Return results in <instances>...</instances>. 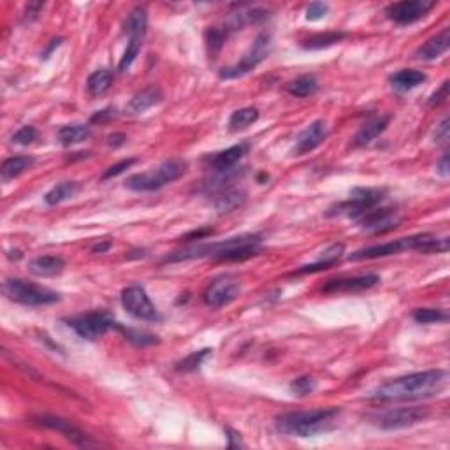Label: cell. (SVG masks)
Here are the masks:
<instances>
[{
  "mask_svg": "<svg viewBox=\"0 0 450 450\" xmlns=\"http://www.w3.org/2000/svg\"><path fill=\"white\" fill-rule=\"evenodd\" d=\"M116 116V110L115 108H106V110H100L97 111L95 115L92 116V120L90 122L92 123H108L110 120H112Z\"/></svg>",
  "mask_w": 450,
  "mask_h": 450,
  "instance_id": "bcb514c9",
  "label": "cell"
},
{
  "mask_svg": "<svg viewBox=\"0 0 450 450\" xmlns=\"http://www.w3.org/2000/svg\"><path fill=\"white\" fill-rule=\"evenodd\" d=\"M122 306L129 315H132L137 320L145 322H160L162 315L153 305L150 295L146 294L145 288L141 285H130V287L123 288L122 295H120Z\"/></svg>",
  "mask_w": 450,
  "mask_h": 450,
  "instance_id": "8fae6325",
  "label": "cell"
},
{
  "mask_svg": "<svg viewBox=\"0 0 450 450\" xmlns=\"http://www.w3.org/2000/svg\"><path fill=\"white\" fill-rule=\"evenodd\" d=\"M78 192H80V183L78 182H62V183H58V185H55L53 189H51L50 192L44 196V201H46V204H50V206L62 204V202L73 199Z\"/></svg>",
  "mask_w": 450,
  "mask_h": 450,
  "instance_id": "1f68e13d",
  "label": "cell"
},
{
  "mask_svg": "<svg viewBox=\"0 0 450 450\" xmlns=\"http://www.w3.org/2000/svg\"><path fill=\"white\" fill-rule=\"evenodd\" d=\"M246 201V190L241 189V187H231V189L224 190L219 196L213 197V204H215L216 211L220 215H225V213H231L234 209H238L239 206H243V202Z\"/></svg>",
  "mask_w": 450,
  "mask_h": 450,
  "instance_id": "cb8c5ba5",
  "label": "cell"
},
{
  "mask_svg": "<svg viewBox=\"0 0 450 450\" xmlns=\"http://www.w3.org/2000/svg\"><path fill=\"white\" fill-rule=\"evenodd\" d=\"M111 246H112V241L111 239H108V241H103V243H97V245H93L92 252L93 253H104V252H108Z\"/></svg>",
  "mask_w": 450,
  "mask_h": 450,
  "instance_id": "816d5d0a",
  "label": "cell"
},
{
  "mask_svg": "<svg viewBox=\"0 0 450 450\" xmlns=\"http://www.w3.org/2000/svg\"><path fill=\"white\" fill-rule=\"evenodd\" d=\"M146 28H148V11L142 6L134 7L123 21V33L129 37H145Z\"/></svg>",
  "mask_w": 450,
  "mask_h": 450,
  "instance_id": "4316f807",
  "label": "cell"
},
{
  "mask_svg": "<svg viewBox=\"0 0 450 450\" xmlns=\"http://www.w3.org/2000/svg\"><path fill=\"white\" fill-rule=\"evenodd\" d=\"M112 73L110 69H97L95 73L90 74L88 81H86V90L90 95L99 97L106 93L112 85Z\"/></svg>",
  "mask_w": 450,
  "mask_h": 450,
  "instance_id": "d6a6232c",
  "label": "cell"
},
{
  "mask_svg": "<svg viewBox=\"0 0 450 450\" xmlns=\"http://www.w3.org/2000/svg\"><path fill=\"white\" fill-rule=\"evenodd\" d=\"M37 137H39V132H37L36 127L23 125L21 129H18L16 132L11 136V142H14V145L28 146V145H32L33 141H37Z\"/></svg>",
  "mask_w": 450,
  "mask_h": 450,
  "instance_id": "60d3db41",
  "label": "cell"
},
{
  "mask_svg": "<svg viewBox=\"0 0 450 450\" xmlns=\"http://www.w3.org/2000/svg\"><path fill=\"white\" fill-rule=\"evenodd\" d=\"M44 9V2H30L25 7L23 13V21L25 23H32L33 20H37V16L41 14V11Z\"/></svg>",
  "mask_w": 450,
  "mask_h": 450,
  "instance_id": "f6af8a7d",
  "label": "cell"
},
{
  "mask_svg": "<svg viewBox=\"0 0 450 450\" xmlns=\"http://www.w3.org/2000/svg\"><path fill=\"white\" fill-rule=\"evenodd\" d=\"M225 434H227V438H229V449L245 447V444H243V440H241V434H239L238 431L227 427V429H225Z\"/></svg>",
  "mask_w": 450,
  "mask_h": 450,
  "instance_id": "7dc6e473",
  "label": "cell"
},
{
  "mask_svg": "<svg viewBox=\"0 0 450 450\" xmlns=\"http://www.w3.org/2000/svg\"><path fill=\"white\" fill-rule=\"evenodd\" d=\"M262 252V236L241 234L219 243H201L167 255L164 262H183L209 257L215 261H246Z\"/></svg>",
  "mask_w": 450,
  "mask_h": 450,
  "instance_id": "7a4b0ae2",
  "label": "cell"
},
{
  "mask_svg": "<svg viewBox=\"0 0 450 450\" xmlns=\"http://www.w3.org/2000/svg\"><path fill=\"white\" fill-rule=\"evenodd\" d=\"M211 348H202V350L192 352L190 355H187L185 359H182L179 362H176V370L183 371V373H190V371H196L202 366V362L211 355Z\"/></svg>",
  "mask_w": 450,
  "mask_h": 450,
  "instance_id": "d590c367",
  "label": "cell"
},
{
  "mask_svg": "<svg viewBox=\"0 0 450 450\" xmlns=\"http://www.w3.org/2000/svg\"><path fill=\"white\" fill-rule=\"evenodd\" d=\"M329 13V6L324 2H311L308 7H306V20L310 21H318L322 18L328 16Z\"/></svg>",
  "mask_w": 450,
  "mask_h": 450,
  "instance_id": "b9f144b4",
  "label": "cell"
},
{
  "mask_svg": "<svg viewBox=\"0 0 450 450\" xmlns=\"http://www.w3.org/2000/svg\"><path fill=\"white\" fill-rule=\"evenodd\" d=\"M142 41H145V37H129V43H127L125 51H123V56L120 58V63H118L120 73L129 70L130 66L136 62L137 55H140V51L142 48Z\"/></svg>",
  "mask_w": 450,
  "mask_h": 450,
  "instance_id": "e575fe53",
  "label": "cell"
},
{
  "mask_svg": "<svg viewBox=\"0 0 450 450\" xmlns=\"http://www.w3.org/2000/svg\"><path fill=\"white\" fill-rule=\"evenodd\" d=\"M449 118H444V122L436 127V132H434V141L436 142H445L449 141Z\"/></svg>",
  "mask_w": 450,
  "mask_h": 450,
  "instance_id": "c3c4849f",
  "label": "cell"
},
{
  "mask_svg": "<svg viewBox=\"0 0 450 450\" xmlns=\"http://www.w3.org/2000/svg\"><path fill=\"white\" fill-rule=\"evenodd\" d=\"M434 6H436L434 0H403V2L389 4L385 14L394 23L412 25L422 20Z\"/></svg>",
  "mask_w": 450,
  "mask_h": 450,
  "instance_id": "5bb4252c",
  "label": "cell"
},
{
  "mask_svg": "<svg viewBox=\"0 0 450 450\" xmlns=\"http://www.w3.org/2000/svg\"><path fill=\"white\" fill-rule=\"evenodd\" d=\"M385 199V189H354L350 199L343 202H338L328 211V216H348L357 222L367 211L378 208Z\"/></svg>",
  "mask_w": 450,
  "mask_h": 450,
  "instance_id": "52a82bcc",
  "label": "cell"
},
{
  "mask_svg": "<svg viewBox=\"0 0 450 450\" xmlns=\"http://www.w3.org/2000/svg\"><path fill=\"white\" fill-rule=\"evenodd\" d=\"M343 253H345L343 243L331 245L328 250L322 252L320 257H318L313 264H306V266H303L301 269H298V275H306V273H317V271H324V269H329L331 266H335L336 262L340 261Z\"/></svg>",
  "mask_w": 450,
  "mask_h": 450,
  "instance_id": "d4e9b609",
  "label": "cell"
},
{
  "mask_svg": "<svg viewBox=\"0 0 450 450\" xmlns=\"http://www.w3.org/2000/svg\"><path fill=\"white\" fill-rule=\"evenodd\" d=\"M340 417L338 408H317L310 412H287L276 415L275 426L281 434H291L299 438H313L317 434L329 433L336 427Z\"/></svg>",
  "mask_w": 450,
  "mask_h": 450,
  "instance_id": "3957f363",
  "label": "cell"
},
{
  "mask_svg": "<svg viewBox=\"0 0 450 450\" xmlns=\"http://www.w3.org/2000/svg\"><path fill=\"white\" fill-rule=\"evenodd\" d=\"M258 120V110L257 108H243V110L234 111L229 118V129L232 132H238V130L248 129L252 123Z\"/></svg>",
  "mask_w": 450,
  "mask_h": 450,
  "instance_id": "836d02e7",
  "label": "cell"
},
{
  "mask_svg": "<svg viewBox=\"0 0 450 450\" xmlns=\"http://www.w3.org/2000/svg\"><path fill=\"white\" fill-rule=\"evenodd\" d=\"M116 329H118L120 333H123V336H125L130 343L136 345V347H148V345L159 343L157 336L152 335V333L140 331V329L123 328V325H120V324H116Z\"/></svg>",
  "mask_w": 450,
  "mask_h": 450,
  "instance_id": "8d00e7d4",
  "label": "cell"
},
{
  "mask_svg": "<svg viewBox=\"0 0 450 450\" xmlns=\"http://www.w3.org/2000/svg\"><path fill=\"white\" fill-rule=\"evenodd\" d=\"M429 417V410L424 407H408V408H389V410L371 414L370 422L384 431L407 429V427L417 426Z\"/></svg>",
  "mask_w": 450,
  "mask_h": 450,
  "instance_id": "9c48e42d",
  "label": "cell"
},
{
  "mask_svg": "<svg viewBox=\"0 0 450 450\" xmlns=\"http://www.w3.org/2000/svg\"><path fill=\"white\" fill-rule=\"evenodd\" d=\"M7 257H9L11 261H20V258L23 257V253H21L20 250H11V252L7 253Z\"/></svg>",
  "mask_w": 450,
  "mask_h": 450,
  "instance_id": "f5cc1de1",
  "label": "cell"
},
{
  "mask_svg": "<svg viewBox=\"0 0 450 450\" xmlns=\"http://www.w3.org/2000/svg\"><path fill=\"white\" fill-rule=\"evenodd\" d=\"M359 227L371 232L394 231L401 224V216L392 208H375L357 220Z\"/></svg>",
  "mask_w": 450,
  "mask_h": 450,
  "instance_id": "2e32d148",
  "label": "cell"
},
{
  "mask_svg": "<svg viewBox=\"0 0 450 450\" xmlns=\"http://www.w3.org/2000/svg\"><path fill=\"white\" fill-rule=\"evenodd\" d=\"M320 85H318V80L313 76V74H303V76L295 78L294 81L287 85V92L291 95L299 97V99H306V97L315 95L318 92Z\"/></svg>",
  "mask_w": 450,
  "mask_h": 450,
  "instance_id": "f546056e",
  "label": "cell"
},
{
  "mask_svg": "<svg viewBox=\"0 0 450 450\" xmlns=\"http://www.w3.org/2000/svg\"><path fill=\"white\" fill-rule=\"evenodd\" d=\"M329 136L328 123L324 120H315L313 123H310L305 130L298 136L294 146L295 155H306V153L313 152L318 146L322 145Z\"/></svg>",
  "mask_w": 450,
  "mask_h": 450,
  "instance_id": "e0dca14e",
  "label": "cell"
},
{
  "mask_svg": "<svg viewBox=\"0 0 450 450\" xmlns=\"http://www.w3.org/2000/svg\"><path fill=\"white\" fill-rule=\"evenodd\" d=\"M66 269V261L60 255H41L28 262V271L41 278L56 276Z\"/></svg>",
  "mask_w": 450,
  "mask_h": 450,
  "instance_id": "44dd1931",
  "label": "cell"
},
{
  "mask_svg": "<svg viewBox=\"0 0 450 450\" xmlns=\"http://www.w3.org/2000/svg\"><path fill=\"white\" fill-rule=\"evenodd\" d=\"M273 43L271 36L268 32H262L255 37L253 44L250 46V50L243 55V58L238 63L231 67H225L220 70V80H238V78L246 76L252 70L257 69L269 55H271Z\"/></svg>",
  "mask_w": 450,
  "mask_h": 450,
  "instance_id": "ba28073f",
  "label": "cell"
},
{
  "mask_svg": "<svg viewBox=\"0 0 450 450\" xmlns=\"http://www.w3.org/2000/svg\"><path fill=\"white\" fill-rule=\"evenodd\" d=\"M136 162H137L136 159H127V160H122V162L115 164V166H111L106 172H104L103 179H104V182H106V179L116 178V176H120V174H122V172H125L127 169L132 167Z\"/></svg>",
  "mask_w": 450,
  "mask_h": 450,
  "instance_id": "7bdbcfd3",
  "label": "cell"
},
{
  "mask_svg": "<svg viewBox=\"0 0 450 450\" xmlns=\"http://www.w3.org/2000/svg\"><path fill=\"white\" fill-rule=\"evenodd\" d=\"M404 250H415V252L422 253H445L449 250V239L436 238L433 234H414L407 236V238H399L396 241L366 246V248H361L357 252L348 255V258L350 261H371V258L401 253Z\"/></svg>",
  "mask_w": 450,
  "mask_h": 450,
  "instance_id": "277c9868",
  "label": "cell"
},
{
  "mask_svg": "<svg viewBox=\"0 0 450 450\" xmlns=\"http://www.w3.org/2000/svg\"><path fill=\"white\" fill-rule=\"evenodd\" d=\"M227 36H229V33L225 32L224 27H213V28H209L208 32H206V43H208L209 55L215 56L220 50H222L225 39H227Z\"/></svg>",
  "mask_w": 450,
  "mask_h": 450,
  "instance_id": "f35d334b",
  "label": "cell"
},
{
  "mask_svg": "<svg viewBox=\"0 0 450 450\" xmlns=\"http://www.w3.org/2000/svg\"><path fill=\"white\" fill-rule=\"evenodd\" d=\"M389 122H391V116L385 115V116H373L370 118L365 125L359 129V132L355 134L354 137V145L355 146H367L371 141L377 140L385 129H387Z\"/></svg>",
  "mask_w": 450,
  "mask_h": 450,
  "instance_id": "603a6c76",
  "label": "cell"
},
{
  "mask_svg": "<svg viewBox=\"0 0 450 450\" xmlns=\"http://www.w3.org/2000/svg\"><path fill=\"white\" fill-rule=\"evenodd\" d=\"M162 99H164V93H162V90H160V86L150 85L148 88L137 92L136 95L129 100L125 111L129 112V115H141V112L152 110L153 106L162 103Z\"/></svg>",
  "mask_w": 450,
  "mask_h": 450,
  "instance_id": "ffe728a7",
  "label": "cell"
},
{
  "mask_svg": "<svg viewBox=\"0 0 450 450\" xmlns=\"http://www.w3.org/2000/svg\"><path fill=\"white\" fill-rule=\"evenodd\" d=\"M450 46V28H444L438 36L431 37L427 43H424L417 51H415V58L417 60H436L441 55L447 53Z\"/></svg>",
  "mask_w": 450,
  "mask_h": 450,
  "instance_id": "7402d4cb",
  "label": "cell"
},
{
  "mask_svg": "<svg viewBox=\"0 0 450 450\" xmlns=\"http://www.w3.org/2000/svg\"><path fill=\"white\" fill-rule=\"evenodd\" d=\"M449 373L445 370H427L392 378L370 396L375 401H419L433 397L445 389Z\"/></svg>",
  "mask_w": 450,
  "mask_h": 450,
  "instance_id": "6da1fadb",
  "label": "cell"
},
{
  "mask_svg": "<svg viewBox=\"0 0 450 450\" xmlns=\"http://www.w3.org/2000/svg\"><path fill=\"white\" fill-rule=\"evenodd\" d=\"M427 76L421 70H415V69H403V70H397L396 74H392L389 78V83L394 90L397 92H410V90L417 88L422 83H426Z\"/></svg>",
  "mask_w": 450,
  "mask_h": 450,
  "instance_id": "484cf974",
  "label": "cell"
},
{
  "mask_svg": "<svg viewBox=\"0 0 450 450\" xmlns=\"http://www.w3.org/2000/svg\"><path fill=\"white\" fill-rule=\"evenodd\" d=\"M449 86H450L449 80H447V81H444V83H441L440 88H438L436 92H434L433 95L429 97V106H431V108L440 106V104H444L445 100L449 99Z\"/></svg>",
  "mask_w": 450,
  "mask_h": 450,
  "instance_id": "ee69618b",
  "label": "cell"
},
{
  "mask_svg": "<svg viewBox=\"0 0 450 450\" xmlns=\"http://www.w3.org/2000/svg\"><path fill=\"white\" fill-rule=\"evenodd\" d=\"M2 292L9 301L23 306H48L60 301L58 292L21 278H6Z\"/></svg>",
  "mask_w": 450,
  "mask_h": 450,
  "instance_id": "8992f818",
  "label": "cell"
},
{
  "mask_svg": "<svg viewBox=\"0 0 450 450\" xmlns=\"http://www.w3.org/2000/svg\"><path fill=\"white\" fill-rule=\"evenodd\" d=\"M268 18V11L261 9V7H239L238 13H232L229 20L224 23V30L227 33L238 32V30L245 28L246 25H257Z\"/></svg>",
  "mask_w": 450,
  "mask_h": 450,
  "instance_id": "d6986e66",
  "label": "cell"
},
{
  "mask_svg": "<svg viewBox=\"0 0 450 450\" xmlns=\"http://www.w3.org/2000/svg\"><path fill=\"white\" fill-rule=\"evenodd\" d=\"M348 37L347 32H325V33H315V36L308 37V39L303 41L301 46L305 50H324V48L335 46L340 44L341 41H345Z\"/></svg>",
  "mask_w": 450,
  "mask_h": 450,
  "instance_id": "4dcf8cb0",
  "label": "cell"
},
{
  "mask_svg": "<svg viewBox=\"0 0 450 450\" xmlns=\"http://www.w3.org/2000/svg\"><path fill=\"white\" fill-rule=\"evenodd\" d=\"M241 294V281L236 276L224 275L219 276L208 285V288L204 291V303L209 308H224V306L231 305L232 301L239 298Z\"/></svg>",
  "mask_w": 450,
  "mask_h": 450,
  "instance_id": "7c38bea8",
  "label": "cell"
},
{
  "mask_svg": "<svg viewBox=\"0 0 450 450\" xmlns=\"http://www.w3.org/2000/svg\"><path fill=\"white\" fill-rule=\"evenodd\" d=\"M250 148H252V145L248 141H243L239 145L231 146V148L222 150V152L213 153L206 160H208L211 171H225V169L236 167V164L250 152Z\"/></svg>",
  "mask_w": 450,
  "mask_h": 450,
  "instance_id": "ac0fdd59",
  "label": "cell"
},
{
  "mask_svg": "<svg viewBox=\"0 0 450 450\" xmlns=\"http://www.w3.org/2000/svg\"><path fill=\"white\" fill-rule=\"evenodd\" d=\"M189 164L183 159H169L166 162L160 164L159 167L148 172H140L127 178L125 187L134 192H155L169 183L176 182L187 172Z\"/></svg>",
  "mask_w": 450,
  "mask_h": 450,
  "instance_id": "5b68a950",
  "label": "cell"
},
{
  "mask_svg": "<svg viewBox=\"0 0 450 450\" xmlns=\"http://www.w3.org/2000/svg\"><path fill=\"white\" fill-rule=\"evenodd\" d=\"M414 320L417 324H438V322H447L449 315L444 310L436 308H419L414 311Z\"/></svg>",
  "mask_w": 450,
  "mask_h": 450,
  "instance_id": "74e56055",
  "label": "cell"
},
{
  "mask_svg": "<svg viewBox=\"0 0 450 450\" xmlns=\"http://www.w3.org/2000/svg\"><path fill=\"white\" fill-rule=\"evenodd\" d=\"M315 389H317V380H315L313 377H310V375H305V377L295 378V380L291 384V392L295 394V396H299V397L310 396V394L313 392Z\"/></svg>",
  "mask_w": 450,
  "mask_h": 450,
  "instance_id": "ab89813d",
  "label": "cell"
},
{
  "mask_svg": "<svg viewBox=\"0 0 450 450\" xmlns=\"http://www.w3.org/2000/svg\"><path fill=\"white\" fill-rule=\"evenodd\" d=\"M67 325L74 329L78 336L83 340L95 341L103 338L108 331L116 328L115 317L108 311H88V313L76 315V317L67 318Z\"/></svg>",
  "mask_w": 450,
  "mask_h": 450,
  "instance_id": "30bf717a",
  "label": "cell"
},
{
  "mask_svg": "<svg viewBox=\"0 0 450 450\" xmlns=\"http://www.w3.org/2000/svg\"><path fill=\"white\" fill-rule=\"evenodd\" d=\"M37 426H43L46 429L56 431V433L62 434L63 438H67L69 441H73L74 445L81 449H90L97 447V441L93 440L90 434H86L85 431H81L80 427L74 426L73 422L67 421V419L58 417V415H37L32 419Z\"/></svg>",
  "mask_w": 450,
  "mask_h": 450,
  "instance_id": "4fadbf2b",
  "label": "cell"
},
{
  "mask_svg": "<svg viewBox=\"0 0 450 450\" xmlns=\"http://www.w3.org/2000/svg\"><path fill=\"white\" fill-rule=\"evenodd\" d=\"M58 141L63 146L80 145V142L88 141L92 137V129L85 123H70V125H63L58 129Z\"/></svg>",
  "mask_w": 450,
  "mask_h": 450,
  "instance_id": "83f0119b",
  "label": "cell"
},
{
  "mask_svg": "<svg viewBox=\"0 0 450 450\" xmlns=\"http://www.w3.org/2000/svg\"><path fill=\"white\" fill-rule=\"evenodd\" d=\"M380 283L378 275H361V276H341V278H333L325 281L322 287L324 294H350V292H362L377 287Z\"/></svg>",
  "mask_w": 450,
  "mask_h": 450,
  "instance_id": "9a60e30c",
  "label": "cell"
},
{
  "mask_svg": "<svg viewBox=\"0 0 450 450\" xmlns=\"http://www.w3.org/2000/svg\"><path fill=\"white\" fill-rule=\"evenodd\" d=\"M436 172L441 176V178H447V176L450 174V164H449V153L447 152L441 155L440 162H438V166H436Z\"/></svg>",
  "mask_w": 450,
  "mask_h": 450,
  "instance_id": "681fc988",
  "label": "cell"
},
{
  "mask_svg": "<svg viewBox=\"0 0 450 450\" xmlns=\"http://www.w3.org/2000/svg\"><path fill=\"white\" fill-rule=\"evenodd\" d=\"M125 141H127V136L122 132H115L108 137V145H110L111 148H120V146L125 145Z\"/></svg>",
  "mask_w": 450,
  "mask_h": 450,
  "instance_id": "f907efd6",
  "label": "cell"
},
{
  "mask_svg": "<svg viewBox=\"0 0 450 450\" xmlns=\"http://www.w3.org/2000/svg\"><path fill=\"white\" fill-rule=\"evenodd\" d=\"M33 157L28 155H18V157H11V159H6L2 162V167H0V174H2L4 182H9V179L18 178L20 174H23L25 171H28L30 167L33 166Z\"/></svg>",
  "mask_w": 450,
  "mask_h": 450,
  "instance_id": "f1b7e54d",
  "label": "cell"
}]
</instances>
